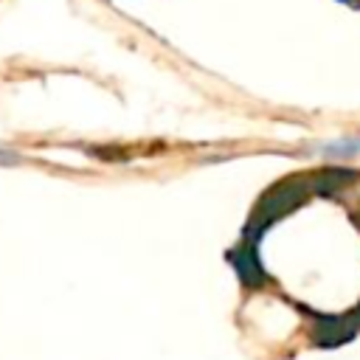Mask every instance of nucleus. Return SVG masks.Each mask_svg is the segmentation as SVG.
<instances>
[{"instance_id": "f257e3e1", "label": "nucleus", "mask_w": 360, "mask_h": 360, "mask_svg": "<svg viewBox=\"0 0 360 360\" xmlns=\"http://www.w3.org/2000/svg\"><path fill=\"white\" fill-rule=\"evenodd\" d=\"M315 152L321 158H332V160L360 158V135H340L332 141H321V143H315Z\"/></svg>"}, {"instance_id": "f03ea898", "label": "nucleus", "mask_w": 360, "mask_h": 360, "mask_svg": "<svg viewBox=\"0 0 360 360\" xmlns=\"http://www.w3.org/2000/svg\"><path fill=\"white\" fill-rule=\"evenodd\" d=\"M17 163H20V155H17V152L0 149V166H17Z\"/></svg>"}]
</instances>
